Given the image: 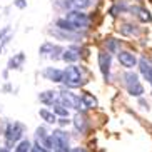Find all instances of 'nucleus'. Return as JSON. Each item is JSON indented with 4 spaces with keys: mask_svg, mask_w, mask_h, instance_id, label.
<instances>
[{
    "mask_svg": "<svg viewBox=\"0 0 152 152\" xmlns=\"http://www.w3.org/2000/svg\"><path fill=\"white\" fill-rule=\"evenodd\" d=\"M117 57H119V62H121L125 69H132L135 64H137V58L134 57V54H130V52H119Z\"/></svg>",
    "mask_w": 152,
    "mask_h": 152,
    "instance_id": "5",
    "label": "nucleus"
},
{
    "mask_svg": "<svg viewBox=\"0 0 152 152\" xmlns=\"http://www.w3.org/2000/svg\"><path fill=\"white\" fill-rule=\"evenodd\" d=\"M58 102H60V105H67V107H74V109H82L84 107L82 97H77V95H74L72 92H60Z\"/></svg>",
    "mask_w": 152,
    "mask_h": 152,
    "instance_id": "3",
    "label": "nucleus"
},
{
    "mask_svg": "<svg viewBox=\"0 0 152 152\" xmlns=\"http://www.w3.org/2000/svg\"><path fill=\"white\" fill-rule=\"evenodd\" d=\"M0 152H9V149H0Z\"/></svg>",
    "mask_w": 152,
    "mask_h": 152,
    "instance_id": "35",
    "label": "nucleus"
},
{
    "mask_svg": "<svg viewBox=\"0 0 152 152\" xmlns=\"http://www.w3.org/2000/svg\"><path fill=\"white\" fill-rule=\"evenodd\" d=\"M125 84H127V87H129V85H132V84H137L139 82V79H137V75H135V74H125Z\"/></svg>",
    "mask_w": 152,
    "mask_h": 152,
    "instance_id": "24",
    "label": "nucleus"
},
{
    "mask_svg": "<svg viewBox=\"0 0 152 152\" xmlns=\"http://www.w3.org/2000/svg\"><path fill=\"white\" fill-rule=\"evenodd\" d=\"M130 12H134V14L142 20V22H151V20H152V15H151V12H149L147 9H142V7H132Z\"/></svg>",
    "mask_w": 152,
    "mask_h": 152,
    "instance_id": "11",
    "label": "nucleus"
},
{
    "mask_svg": "<svg viewBox=\"0 0 152 152\" xmlns=\"http://www.w3.org/2000/svg\"><path fill=\"white\" fill-rule=\"evenodd\" d=\"M32 152H40V151H39V149H34V151H32Z\"/></svg>",
    "mask_w": 152,
    "mask_h": 152,
    "instance_id": "36",
    "label": "nucleus"
},
{
    "mask_svg": "<svg viewBox=\"0 0 152 152\" xmlns=\"http://www.w3.org/2000/svg\"><path fill=\"white\" fill-rule=\"evenodd\" d=\"M54 137H55V140H57V149L67 152L69 151V135L65 134V132H62V130H55Z\"/></svg>",
    "mask_w": 152,
    "mask_h": 152,
    "instance_id": "7",
    "label": "nucleus"
},
{
    "mask_svg": "<svg viewBox=\"0 0 152 152\" xmlns=\"http://www.w3.org/2000/svg\"><path fill=\"white\" fill-rule=\"evenodd\" d=\"M54 110H55V114H58L60 117H67L69 115V110L65 107H62L60 104H55L54 105Z\"/></svg>",
    "mask_w": 152,
    "mask_h": 152,
    "instance_id": "25",
    "label": "nucleus"
},
{
    "mask_svg": "<svg viewBox=\"0 0 152 152\" xmlns=\"http://www.w3.org/2000/svg\"><path fill=\"white\" fill-rule=\"evenodd\" d=\"M79 57H80V54H79L75 49H69V50H65V52H62V58L65 60V62H70V64L77 62Z\"/></svg>",
    "mask_w": 152,
    "mask_h": 152,
    "instance_id": "13",
    "label": "nucleus"
},
{
    "mask_svg": "<svg viewBox=\"0 0 152 152\" xmlns=\"http://www.w3.org/2000/svg\"><path fill=\"white\" fill-rule=\"evenodd\" d=\"M35 137H37V142H42V140H44V139L47 137V132H45V129H44V127H39V129H37Z\"/></svg>",
    "mask_w": 152,
    "mask_h": 152,
    "instance_id": "26",
    "label": "nucleus"
},
{
    "mask_svg": "<svg viewBox=\"0 0 152 152\" xmlns=\"http://www.w3.org/2000/svg\"><path fill=\"white\" fill-rule=\"evenodd\" d=\"M145 79H147V80H149V82H151V84H152V69H151V72H149L147 75H145Z\"/></svg>",
    "mask_w": 152,
    "mask_h": 152,
    "instance_id": "31",
    "label": "nucleus"
},
{
    "mask_svg": "<svg viewBox=\"0 0 152 152\" xmlns=\"http://www.w3.org/2000/svg\"><path fill=\"white\" fill-rule=\"evenodd\" d=\"M64 82L69 87H79V85H82L85 82V80H82V70L77 65H69L64 70Z\"/></svg>",
    "mask_w": 152,
    "mask_h": 152,
    "instance_id": "2",
    "label": "nucleus"
},
{
    "mask_svg": "<svg viewBox=\"0 0 152 152\" xmlns=\"http://www.w3.org/2000/svg\"><path fill=\"white\" fill-rule=\"evenodd\" d=\"M127 90H129V94L134 95V97H140V95L144 94V87H142V84H140V82L129 85V87H127Z\"/></svg>",
    "mask_w": 152,
    "mask_h": 152,
    "instance_id": "15",
    "label": "nucleus"
},
{
    "mask_svg": "<svg viewBox=\"0 0 152 152\" xmlns=\"http://www.w3.org/2000/svg\"><path fill=\"white\" fill-rule=\"evenodd\" d=\"M58 52H62V50L58 49V47H55V52H54V54H50V57H52V58H58Z\"/></svg>",
    "mask_w": 152,
    "mask_h": 152,
    "instance_id": "29",
    "label": "nucleus"
},
{
    "mask_svg": "<svg viewBox=\"0 0 152 152\" xmlns=\"http://www.w3.org/2000/svg\"><path fill=\"white\" fill-rule=\"evenodd\" d=\"M65 18H67L69 22H72L74 25H77L79 28H80V27H87V25H89V20H90L85 14H82V12H75V10L69 12Z\"/></svg>",
    "mask_w": 152,
    "mask_h": 152,
    "instance_id": "4",
    "label": "nucleus"
},
{
    "mask_svg": "<svg viewBox=\"0 0 152 152\" xmlns=\"http://www.w3.org/2000/svg\"><path fill=\"white\" fill-rule=\"evenodd\" d=\"M74 124H75V127L79 129V132H84L85 130V117L77 114L75 119H74Z\"/></svg>",
    "mask_w": 152,
    "mask_h": 152,
    "instance_id": "21",
    "label": "nucleus"
},
{
    "mask_svg": "<svg viewBox=\"0 0 152 152\" xmlns=\"http://www.w3.org/2000/svg\"><path fill=\"white\" fill-rule=\"evenodd\" d=\"M39 114H40V117L44 119L45 122H49V124H54V122L57 121V117H55L54 112L47 110V109H40V110H39Z\"/></svg>",
    "mask_w": 152,
    "mask_h": 152,
    "instance_id": "16",
    "label": "nucleus"
},
{
    "mask_svg": "<svg viewBox=\"0 0 152 152\" xmlns=\"http://www.w3.org/2000/svg\"><path fill=\"white\" fill-rule=\"evenodd\" d=\"M15 5H17L18 9H25L27 7V2L25 0H15Z\"/></svg>",
    "mask_w": 152,
    "mask_h": 152,
    "instance_id": "28",
    "label": "nucleus"
},
{
    "mask_svg": "<svg viewBox=\"0 0 152 152\" xmlns=\"http://www.w3.org/2000/svg\"><path fill=\"white\" fill-rule=\"evenodd\" d=\"M4 90H5V92H9V90H12V85H10V84H7V85L4 87Z\"/></svg>",
    "mask_w": 152,
    "mask_h": 152,
    "instance_id": "33",
    "label": "nucleus"
},
{
    "mask_svg": "<svg viewBox=\"0 0 152 152\" xmlns=\"http://www.w3.org/2000/svg\"><path fill=\"white\" fill-rule=\"evenodd\" d=\"M69 122H70V121H69V119H65V117H62V119L58 121V124H60V125H67Z\"/></svg>",
    "mask_w": 152,
    "mask_h": 152,
    "instance_id": "30",
    "label": "nucleus"
},
{
    "mask_svg": "<svg viewBox=\"0 0 152 152\" xmlns=\"http://www.w3.org/2000/svg\"><path fill=\"white\" fill-rule=\"evenodd\" d=\"M119 45H121V42L117 40V39H109L105 47H107L109 52H117V54H119Z\"/></svg>",
    "mask_w": 152,
    "mask_h": 152,
    "instance_id": "19",
    "label": "nucleus"
},
{
    "mask_svg": "<svg viewBox=\"0 0 152 152\" xmlns=\"http://www.w3.org/2000/svg\"><path fill=\"white\" fill-rule=\"evenodd\" d=\"M23 60H25V54H23V52H18L17 55L10 57V60H9V69H18V67L23 64Z\"/></svg>",
    "mask_w": 152,
    "mask_h": 152,
    "instance_id": "12",
    "label": "nucleus"
},
{
    "mask_svg": "<svg viewBox=\"0 0 152 152\" xmlns=\"http://www.w3.org/2000/svg\"><path fill=\"white\" fill-rule=\"evenodd\" d=\"M139 67H140V72H142L144 74V77L147 75L149 72H151V65H149V62L147 60H145V58H140V60H139Z\"/></svg>",
    "mask_w": 152,
    "mask_h": 152,
    "instance_id": "23",
    "label": "nucleus"
},
{
    "mask_svg": "<svg viewBox=\"0 0 152 152\" xmlns=\"http://www.w3.org/2000/svg\"><path fill=\"white\" fill-rule=\"evenodd\" d=\"M44 77L45 79H49L52 82H62L64 80V70H58V69H45L44 70Z\"/></svg>",
    "mask_w": 152,
    "mask_h": 152,
    "instance_id": "9",
    "label": "nucleus"
},
{
    "mask_svg": "<svg viewBox=\"0 0 152 152\" xmlns=\"http://www.w3.org/2000/svg\"><path fill=\"white\" fill-rule=\"evenodd\" d=\"M82 102H84L85 107H95V105H97V99L92 97L90 94H84V97H82Z\"/></svg>",
    "mask_w": 152,
    "mask_h": 152,
    "instance_id": "20",
    "label": "nucleus"
},
{
    "mask_svg": "<svg viewBox=\"0 0 152 152\" xmlns=\"http://www.w3.org/2000/svg\"><path fill=\"white\" fill-rule=\"evenodd\" d=\"M121 32H122V35H137L139 28L135 27V25H130V23H124Z\"/></svg>",
    "mask_w": 152,
    "mask_h": 152,
    "instance_id": "17",
    "label": "nucleus"
},
{
    "mask_svg": "<svg viewBox=\"0 0 152 152\" xmlns=\"http://www.w3.org/2000/svg\"><path fill=\"white\" fill-rule=\"evenodd\" d=\"M50 34L55 37H60L62 40H77L75 34H70V32H64V30H52L50 28Z\"/></svg>",
    "mask_w": 152,
    "mask_h": 152,
    "instance_id": "14",
    "label": "nucleus"
},
{
    "mask_svg": "<svg viewBox=\"0 0 152 152\" xmlns=\"http://www.w3.org/2000/svg\"><path fill=\"white\" fill-rule=\"evenodd\" d=\"M64 7H67L69 10H79V9H87L90 5V0H64Z\"/></svg>",
    "mask_w": 152,
    "mask_h": 152,
    "instance_id": "8",
    "label": "nucleus"
},
{
    "mask_svg": "<svg viewBox=\"0 0 152 152\" xmlns=\"http://www.w3.org/2000/svg\"><path fill=\"white\" fill-rule=\"evenodd\" d=\"M72 152H85V151H84V149H79V147H77V149H72Z\"/></svg>",
    "mask_w": 152,
    "mask_h": 152,
    "instance_id": "34",
    "label": "nucleus"
},
{
    "mask_svg": "<svg viewBox=\"0 0 152 152\" xmlns=\"http://www.w3.org/2000/svg\"><path fill=\"white\" fill-rule=\"evenodd\" d=\"M55 152H65V151H60V149H57V151H55Z\"/></svg>",
    "mask_w": 152,
    "mask_h": 152,
    "instance_id": "37",
    "label": "nucleus"
},
{
    "mask_svg": "<svg viewBox=\"0 0 152 152\" xmlns=\"http://www.w3.org/2000/svg\"><path fill=\"white\" fill-rule=\"evenodd\" d=\"M55 25H57L58 30H65V32H70V34H75L79 30V27L74 25L72 22H69L67 18H58L57 22H55Z\"/></svg>",
    "mask_w": 152,
    "mask_h": 152,
    "instance_id": "10",
    "label": "nucleus"
},
{
    "mask_svg": "<svg viewBox=\"0 0 152 152\" xmlns=\"http://www.w3.org/2000/svg\"><path fill=\"white\" fill-rule=\"evenodd\" d=\"M15 152H30V142H28L27 139L20 140L18 145H15Z\"/></svg>",
    "mask_w": 152,
    "mask_h": 152,
    "instance_id": "22",
    "label": "nucleus"
},
{
    "mask_svg": "<svg viewBox=\"0 0 152 152\" xmlns=\"http://www.w3.org/2000/svg\"><path fill=\"white\" fill-rule=\"evenodd\" d=\"M2 40H4V30H0V50H2Z\"/></svg>",
    "mask_w": 152,
    "mask_h": 152,
    "instance_id": "32",
    "label": "nucleus"
},
{
    "mask_svg": "<svg viewBox=\"0 0 152 152\" xmlns=\"http://www.w3.org/2000/svg\"><path fill=\"white\" fill-rule=\"evenodd\" d=\"M99 65H100V72L105 79H109V72H110V55L102 52L99 55Z\"/></svg>",
    "mask_w": 152,
    "mask_h": 152,
    "instance_id": "6",
    "label": "nucleus"
},
{
    "mask_svg": "<svg viewBox=\"0 0 152 152\" xmlns=\"http://www.w3.org/2000/svg\"><path fill=\"white\" fill-rule=\"evenodd\" d=\"M39 99H40L44 104H52L55 99V92H52V90H47V92H42L40 95H39Z\"/></svg>",
    "mask_w": 152,
    "mask_h": 152,
    "instance_id": "18",
    "label": "nucleus"
},
{
    "mask_svg": "<svg viewBox=\"0 0 152 152\" xmlns=\"http://www.w3.org/2000/svg\"><path fill=\"white\" fill-rule=\"evenodd\" d=\"M23 134V125L14 122V124H9L7 129H5V142H7V147H12L22 139Z\"/></svg>",
    "mask_w": 152,
    "mask_h": 152,
    "instance_id": "1",
    "label": "nucleus"
},
{
    "mask_svg": "<svg viewBox=\"0 0 152 152\" xmlns=\"http://www.w3.org/2000/svg\"><path fill=\"white\" fill-rule=\"evenodd\" d=\"M54 49H55V47H54L52 44H44V45L40 47V54H42V55H47V54H50Z\"/></svg>",
    "mask_w": 152,
    "mask_h": 152,
    "instance_id": "27",
    "label": "nucleus"
}]
</instances>
